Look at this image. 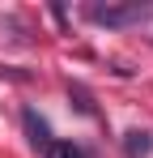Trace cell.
Masks as SVG:
<instances>
[{
	"label": "cell",
	"mask_w": 153,
	"mask_h": 158,
	"mask_svg": "<svg viewBox=\"0 0 153 158\" xmlns=\"http://www.w3.org/2000/svg\"><path fill=\"white\" fill-rule=\"evenodd\" d=\"M85 13H89V22H98V26L119 30V26H132V22L149 17L153 9H149V4H140V0H132V4H89Z\"/></svg>",
	"instance_id": "obj_1"
},
{
	"label": "cell",
	"mask_w": 153,
	"mask_h": 158,
	"mask_svg": "<svg viewBox=\"0 0 153 158\" xmlns=\"http://www.w3.org/2000/svg\"><path fill=\"white\" fill-rule=\"evenodd\" d=\"M22 124H26V137H30V145L34 150H47L51 141V124H47V115H38L34 107H22Z\"/></svg>",
	"instance_id": "obj_2"
},
{
	"label": "cell",
	"mask_w": 153,
	"mask_h": 158,
	"mask_svg": "<svg viewBox=\"0 0 153 158\" xmlns=\"http://www.w3.org/2000/svg\"><path fill=\"white\" fill-rule=\"evenodd\" d=\"M119 150H124V158H149V150H153V132H149V128H128L124 141H119Z\"/></svg>",
	"instance_id": "obj_3"
},
{
	"label": "cell",
	"mask_w": 153,
	"mask_h": 158,
	"mask_svg": "<svg viewBox=\"0 0 153 158\" xmlns=\"http://www.w3.org/2000/svg\"><path fill=\"white\" fill-rule=\"evenodd\" d=\"M43 158H85V150L76 141H51L47 150H43Z\"/></svg>",
	"instance_id": "obj_4"
},
{
	"label": "cell",
	"mask_w": 153,
	"mask_h": 158,
	"mask_svg": "<svg viewBox=\"0 0 153 158\" xmlns=\"http://www.w3.org/2000/svg\"><path fill=\"white\" fill-rule=\"evenodd\" d=\"M68 94H73V103H76V111H81V115H94V98H89V90H85V85H68Z\"/></svg>",
	"instance_id": "obj_5"
}]
</instances>
